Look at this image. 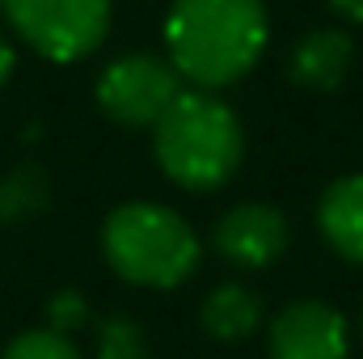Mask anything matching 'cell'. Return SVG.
Returning <instances> with one entry per match:
<instances>
[{"mask_svg":"<svg viewBox=\"0 0 363 359\" xmlns=\"http://www.w3.org/2000/svg\"><path fill=\"white\" fill-rule=\"evenodd\" d=\"M271 21L262 0H174L165 17L169 64L190 89L241 81L267 51Z\"/></svg>","mask_w":363,"mask_h":359,"instance_id":"obj_1","label":"cell"},{"mask_svg":"<svg viewBox=\"0 0 363 359\" xmlns=\"http://www.w3.org/2000/svg\"><path fill=\"white\" fill-rule=\"evenodd\" d=\"M157 165L182 190H220L241 170L245 131L237 110L211 89H182L152 123Z\"/></svg>","mask_w":363,"mask_h":359,"instance_id":"obj_2","label":"cell"},{"mask_svg":"<svg viewBox=\"0 0 363 359\" xmlns=\"http://www.w3.org/2000/svg\"><path fill=\"white\" fill-rule=\"evenodd\" d=\"M101 254L110 270L135 287L169 292L199 270V233L165 203H123L101 224Z\"/></svg>","mask_w":363,"mask_h":359,"instance_id":"obj_3","label":"cell"},{"mask_svg":"<svg viewBox=\"0 0 363 359\" xmlns=\"http://www.w3.org/2000/svg\"><path fill=\"white\" fill-rule=\"evenodd\" d=\"M13 34L51 64H77L110 34V0H0Z\"/></svg>","mask_w":363,"mask_h":359,"instance_id":"obj_4","label":"cell"},{"mask_svg":"<svg viewBox=\"0 0 363 359\" xmlns=\"http://www.w3.org/2000/svg\"><path fill=\"white\" fill-rule=\"evenodd\" d=\"M182 89H186V81L169 60L148 55V51H131V55H118L101 68L97 106L118 127H148L152 131V123L174 106V97Z\"/></svg>","mask_w":363,"mask_h":359,"instance_id":"obj_5","label":"cell"},{"mask_svg":"<svg viewBox=\"0 0 363 359\" xmlns=\"http://www.w3.org/2000/svg\"><path fill=\"white\" fill-rule=\"evenodd\" d=\"M271 359H351V326L325 300H291L267 330Z\"/></svg>","mask_w":363,"mask_h":359,"instance_id":"obj_6","label":"cell"},{"mask_svg":"<svg viewBox=\"0 0 363 359\" xmlns=\"http://www.w3.org/2000/svg\"><path fill=\"white\" fill-rule=\"evenodd\" d=\"M211 245H216V254L228 267L267 270L287 254L291 224H287V216L279 207H271V203H237L233 211H224L216 220Z\"/></svg>","mask_w":363,"mask_h":359,"instance_id":"obj_7","label":"cell"},{"mask_svg":"<svg viewBox=\"0 0 363 359\" xmlns=\"http://www.w3.org/2000/svg\"><path fill=\"white\" fill-rule=\"evenodd\" d=\"M351 64H355V43L347 30H308L296 47H291V60H287V77L308 93H334L342 89V81L351 77Z\"/></svg>","mask_w":363,"mask_h":359,"instance_id":"obj_8","label":"cell"},{"mask_svg":"<svg viewBox=\"0 0 363 359\" xmlns=\"http://www.w3.org/2000/svg\"><path fill=\"white\" fill-rule=\"evenodd\" d=\"M262 321H267V300L245 279H228L211 287L199 309V326L220 343H245L262 330Z\"/></svg>","mask_w":363,"mask_h":359,"instance_id":"obj_9","label":"cell"},{"mask_svg":"<svg viewBox=\"0 0 363 359\" xmlns=\"http://www.w3.org/2000/svg\"><path fill=\"white\" fill-rule=\"evenodd\" d=\"M317 228L338 258H347L351 267H363V174L338 178L321 190Z\"/></svg>","mask_w":363,"mask_h":359,"instance_id":"obj_10","label":"cell"},{"mask_svg":"<svg viewBox=\"0 0 363 359\" xmlns=\"http://www.w3.org/2000/svg\"><path fill=\"white\" fill-rule=\"evenodd\" d=\"M51 199V182L43 170L26 165V170H13L0 178V224H17L34 211H43Z\"/></svg>","mask_w":363,"mask_h":359,"instance_id":"obj_11","label":"cell"},{"mask_svg":"<svg viewBox=\"0 0 363 359\" xmlns=\"http://www.w3.org/2000/svg\"><path fill=\"white\" fill-rule=\"evenodd\" d=\"M97 359H152V343L135 317L114 313L97 326Z\"/></svg>","mask_w":363,"mask_h":359,"instance_id":"obj_12","label":"cell"},{"mask_svg":"<svg viewBox=\"0 0 363 359\" xmlns=\"http://www.w3.org/2000/svg\"><path fill=\"white\" fill-rule=\"evenodd\" d=\"M0 359H81L77 351V343L68 338V334H55V330H26V334H17L9 347H4V355Z\"/></svg>","mask_w":363,"mask_h":359,"instance_id":"obj_13","label":"cell"},{"mask_svg":"<svg viewBox=\"0 0 363 359\" xmlns=\"http://www.w3.org/2000/svg\"><path fill=\"white\" fill-rule=\"evenodd\" d=\"M85 321H89V300H85L77 287H64V292H55V296L47 300V330L72 338Z\"/></svg>","mask_w":363,"mask_h":359,"instance_id":"obj_14","label":"cell"},{"mask_svg":"<svg viewBox=\"0 0 363 359\" xmlns=\"http://www.w3.org/2000/svg\"><path fill=\"white\" fill-rule=\"evenodd\" d=\"M342 21H363V0H325Z\"/></svg>","mask_w":363,"mask_h":359,"instance_id":"obj_15","label":"cell"},{"mask_svg":"<svg viewBox=\"0 0 363 359\" xmlns=\"http://www.w3.org/2000/svg\"><path fill=\"white\" fill-rule=\"evenodd\" d=\"M13 64H17V55H13V43L0 34V89H4V81L13 77Z\"/></svg>","mask_w":363,"mask_h":359,"instance_id":"obj_16","label":"cell"},{"mask_svg":"<svg viewBox=\"0 0 363 359\" xmlns=\"http://www.w3.org/2000/svg\"><path fill=\"white\" fill-rule=\"evenodd\" d=\"M359 343H363V309H359Z\"/></svg>","mask_w":363,"mask_h":359,"instance_id":"obj_17","label":"cell"}]
</instances>
